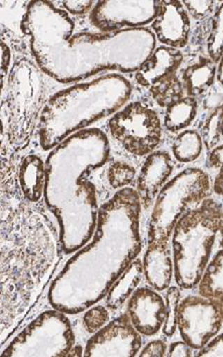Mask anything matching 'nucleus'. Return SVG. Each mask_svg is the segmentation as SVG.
Wrapping results in <instances>:
<instances>
[{
    "label": "nucleus",
    "instance_id": "f3484780",
    "mask_svg": "<svg viewBox=\"0 0 223 357\" xmlns=\"http://www.w3.org/2000/svg\"><path fill=\"white\" fill-rule=\"evenodd\" d=\"M184 56L171 47H159L136 70L135 79L140 86H151L164 77L176 74Z\"/></svg>",
    "mask_w": 223,
    "mask_h": 357
},
{
    "label": "nucleus",
    "instance_id": "dca6fc26",
    "mask_svg": "<svg viewBox=\"0 0 223 357\" xmlns=\"http://www.w3.org/2000/svg\"><path fill=\"white\" fill-rule=\"evenodd\" d=\"M173 170L172 158L166 152H155L147 157L136 183V192L145 210L153 203Z\"/></svg>",
    "mask_w": 223,
    "mask_h": 357
},
{
    "label": "nucleus",
    "instance_id": "6ab92c4d",
    "mask_svg": "<svg viewBox=\"0 0 223 357\" xmlns=\"http://www.w3.org/2000/svg\"><path fill=\"white\" fill-rule=\"evenodd\" d=\"M21 194L29 203H38L43 196L45 164L37 155H28L20 163L17 174Z\"/></svg>",
    "mask_w": 223,
    "mask_h": 357
},
{
    "label": "nucleus",
    "instance_id": "f257e3e1",
    "mask_svg": "<svg viewBox=\"0 0 223 357\" xmlns=\"http://www.w3.org/2000/svg\"><path fill=\"white\" fill-rule=\"evenodd\" d=\"M21 29L29 37L35 63L39 69L60 83L83 81L103 70L134 72L149 58L154 46L135 41L154 38L146 29H125L112 33L74 34L75 23L53 2H30Z\"/></svg>",
    "mask_w": 223,
    "mask_h": 357
},
{
    "label": "nucleus",
    "instance_id": "9d476101",
    "mask_svg": "<svg viewBox=\"0 0 223 357\" xmlns=\"http://www.w3.org/2000/svg\"><path fill=\"white\" fill-rule=\"evenodd\" d=\"M109 128L112 137L135 156L151 154L162 138L158 114L140 102L130 103L116 112L110 119Z\"/></svg>",
    "mask_w": 223,
    "mask_h": 357
},
{
    "label": "nucleus",
    "instance_id": "aec40b11",
    "mask_svg": "<svg viewBox=\"0 0 223 357\" xmlns=\"http://www.w3.org/2000/svg\"><path fill=\"white\" fill-rule=\"evenodd\" d=\"M143 277L142 260L135 258L123 273L118 277L107 294V306L117 310L129 299L134 291L139 286Z\"/></svg>",
    "mask_w": 223,
    "mask_h": 357
},
{
    "label": "nucleus",
    "instance_id": "c85d7f7f",
    "mask_svg": "<svg viewBox=\"0 0 223 357\" xmlns=\"http://www.w3.org/2000/svg\"><path fill=\"white\" fill-rule=\"evenodd\" d=\"M135 176V169L125 162H114L107 170V181L112 189H121L130 185Z\"/></svg>",
    "mask_w": 223,
    "mask_h": 357
},
{
    "label": "nucleus",
    "instance_id": "f8f14e48",
    "mask_svg": "<svg viewBox=\"0 0 223 357\" xmlns=\"http://www.w3.org/2000/svg\"><path fill=\"white\" fill-rule=\"evenodd\" d=\"M160 1H98L91 13V21L102 33L121 28L141 27L154 21Z\"/></svg>",
    "mask_w": 223,
    "mask_h": 357
},
{
    "label": "nucleus",
    "instance_id": "20e7f679",
    "mask_svg": "<svg viewBox=\"0 0 223 357\" xmlns=\"http://www.w3.org/2000/svg\"><path fill=\"white\" fill-rule=\"evenodd\" d=\"M109 151L105 133L86 129L59 143L47 159L45 199L57 218L66 253L76 251L93 236L98 218L96 190L86 176L107 163Z\"/></svg>",
    "mask_w": 223,
    "mask_h": 357
},
{
    "label": "nucleus",
    "instance_id": "6e6552de",
    "mask_svg": "<svg viewBox=\"0 0 223 357\" xmlns=\"http://www.w3.org/2000/svg\"><path fill=\"white\" fill-rule=\"evenodd\" d=\"M210 194V181L201 169H187L164 185L157 197L148 243H169L174 227L190 206L201 204Z\"/></svg>",
    "mask_w": 223,
    "mask_h": 357
},
{
    "label": "nucleus",
    "instance_id": "ea45409f",
    "mask_svg": "<svg viewBox=\"0 0 223 357\" xmlns=\"http://www.w3.org/2000/svg\"><path fill=\"white\" fill-rule=\"evenodd\" d=\"M6 126H4L3 121L0 119V152H1L2 147H3L4 142H6Z\"/></svg>",
    "mask_w": 223,
    "mask_h": 357
},
{
    "label": "nucleus",
    "instance_id": "412c9836",
    "mask_svg": "<svg viewBox=\"0 0 223 357\" xmlns=\"http://www.w3.org/2000/svg\"><path fill=\"white\" fill-rule=\"evenodd\" d=\"M215 75L217 67L210 59L201 58L196 64L189 66L183 72V82L187 95L192 98L208 91L215 84Z\"/></svg>",
    "mask_w": 223,
    "mask_h": 357
},
{
    "label": "nucleus",
    "instance_id": "a878e982",
    "mask_svg": "<svg viewBox=\"0 0 223 357\" xmlns=\"http://www.w3.org/2000/svg\"><path fill=\"white\" fill-rule=\"evenodd\" d=\"M201 140L208 150L220 145L222 139V107L213 109L201 128Z\"/></svg>",
    "mask_w": 223,
    "mask_h": 357
},
{
    "label": "nucleus",
    "instance_id": "c756f323",
    "mask_svg": "<svg viewBox=\"0 0 223 357\" xmlns=\"http://www.w3.org/2000/svg\"><path fill=\"white\" fill-rule=\"evenodd\" d=\"M109 321V312L107 307L103 306L93 307L84 314V328L89 333H95L107 325Z\"/></svg>",
    "mask_w": 223,
    "mask_h": 357
},
{
    "label": "nucleus",
    "instance_id": "4be33fe9",
    "mask_svg": "<svg viewBox=\"0 0 223 357\" xmlns=\"http://www.w3.org/2000/svg\"><path fill=\"white\" fill-rule=\"evenodd\" d=\"M222 249L208 262L199 282V293L206 299L222 300Z\"/></svg>",
    "mask_w": 223,
    "mask_h": 357
},
{
    "label": "nucleus",
    "instance_id": "473e14b6",
    "mask_svg": "<svg viewBox=\"0 0 223 357\" xmlns=\"http://www.w3.org/2000/svg\"><path fill=\"white\" fill-rule=\"evenodd\" d=\"M222 333L211 338L203 347H201L197 354V357H222Z\"/></svg>",
    "mask_w": 223,
    "mask_h": 357
},
{
    "label": "nucleus",
    "instance_id": "7ed1b4c3",
    "mask_svg": "<svg viewBox=\"0 0 223 357\" xmlns=\"http://www.w3.org/2000/svg\"><path fill=\"white\" fill-rule=\"evenodd\" d=\"M57 260L47 222L0 187V344L34 306Z\"/></svg>",
    "mask_w": 223,
    "mask_h": 357
},
{
    "label": "nucleus",
    "instance_id": "7c9ffc66",
    "mask_svg": "<svg viewBox=\"0 0 223 357\" xmlns=\"http://www.w3.org/2000/svg\"><path fill=\"white\" fill-rule=\"evenodd\" d=\"M11 62H13V52L10 46L6 41L0 39V96L8 81Z\"/></svg>",
    "mask_w": 223,
    "mask_h": 357
},
{
    "label": "nucleus",
    "instance_id": "c9c22d12",
    "mask_svg": "<svg viewBox=\"0 0 223 357\" xmlns=\"http://www.w3.org/2000/svg\"><path fill=\"white\" fill-rule=\"evenodd\" d=\"M210 91V89H208ZM222 86L218 89L215 88L210 91L206 100L203 102V107L206 109H215L217 107H222Z\"/></svg>",
    "mask_w": 223,
    "mask_h": 357
},
{
    "label": "nucleus",
    "instance_id": "0eeeda50",
    "mask_svg": "<svg viewBox=\"0 0 223 357\" xmlns=\"http://www.w3.org/2000/svg\"><path fill=\"white\" fill-rule=\"evenodd\" d=\"M36 63L20 59L11 68L7 81L6 136L15 151L25 149L44 107L45 81Z\"/></svg>",
    "mask_w": 223,
    "mask_h": 357
},
{
    "label": "nucleus",
    "instance_id": "a211bd4d",
    "mask_svg": "<svg viewBox=\"0 0 223 357\" xmlns=\"http://www.w3.org/2000/svg\"><path fill=\"white\" fill-rule=\"evenodd\" d=\"M142 265L143 274L152 288L164 291L170 287L174 265L169 243H149Z\"/></svg>",
    "mask_w": 223,
    "mask_h": 357
},
{
    "label": "nucleus",
    "instance_id": "423d86ee",
    "mask_svg": "<svg viewBox=\"0 0 223 357\" xmlns=\"http://www.w3.org/2000/svg\"><path fill=\"white\" fill-rule=\"evenodd\" d=\"M174 269L178 286L198 285L215 243L222 241V208L213 199L187 211L173 229Z\"/></svg>",
    "mask_w": 223,
    "mask_h": 357
},
{
    "label": "nucleus",
    "instance_id": "9b49d317",
    "mask_svg": "<svg viewBox=\"0 0 223 357\" xmlns=\"http://www.w3.org/2000/svg\"><path fill=\"white\" fill-rule=\"evenodd\" d=\"M222 300L189 296L178 304V326L183 340L201 349L222 330Z\"/></svg>",
    "mask_w": 223,
    "mask_h": 357
},
{
    "label": "nucleus",
    "instance_id": "4468645a",
    "mask_svg": "<svg viewBox=\"0 0 223 357\" xmlns=\"http://www.w3.org/2000/svg\"><path fill=\"white\" fill-rule=\"evenodd\" d=\"M128 316L140 335L152 337L161 330L166 319L163 298L156 291L139 288L129 297Z\"/></svg>",
    "mask_w": 223,
    "mask_h": 357
},
{
    "label": "nucleus",
    "instance_id": "b1692460",
    "mask_svg": "<svg viewBox=\"0 0 223 357\" xmlns=\"http://www.w3.org/2000/svg\"><path fill=\"white\" fill-rule=\"evenodd\" d=\"M150 93L160 107H168L184 98V86L177 75L173 74L150 86Z\"/></svg>",
    "mask_w": 223,
    "mask_h": 357
},
{
    "label": "nucleus",
    "instance_id": "bb28decb",
    "mask_svg": "<svg viewBox=\"0 0 223 357\" xmlns=\"http://www.w3.org/2000/svg\"><path fill=\"white\" fill-rule=\"evenodd\" d=\"M180 302V291L178 287L172 286L167 291L165 298L166 319L162 326L164 335L172 337L177 331L178 310Z\"/></svg>",
    "mask_w": 223,
    "mask_h": 357
},
{
    "label": "nucleus",
    "instance_id": "e433bc0d",
    "mask_svg": "<svg viewBox=\"0 0 223 357\" xmlns=\"http://www.w3.org/2000/svg\"><path fill=\"white\" fill-rule=\"evenodd\" d=\"M192 347L185 344L184 340L183 342H173L169 347L168 356L169 357H190L192 356Z\"/></svg>",
    "mask_w": 223,
    "mask_h": 357
},
{
    "label": "nucleus",
    "instance_id": "a19ab883",
    "mask_svg": "<svg viewBox=\"0 0 223 357\" xmlns=\"http://www.w3.org/2000/svg\"><path fill=\"white\" fill-rule=\"evenodd\" d=\"M220 60V62H218V72L217 74L215 75V77H217L218 79V83L222 84V61Z\"/></svg>",
    "mask_w": 223,
    "mask_h": 357
},
{
    "label": "nucleus",
    "instance_id": "cd10ccee",
    "mask_svg": "<svg viewBox=\"0 0 223 357\" xmlns=\"http://www.w3.org/2000/svg\"><path fill=\"white\" fill-rule=\"evenodd\" d=\"M208 51L210 60L218 63L222 59V6L218 7L211 20V29L208 38Z\"/></svg>",
    "mask_w": 223,
    "mask_h": 357
},
{
    "label": "nucleus",
    "instance_id": "f03ea898",
    "mask_svg": "<svg viewBox=\"0 0 223 357\" xmlns=\"http://www.w3.org/2000/svg\"><path fill=\"white\" fill-rule=\"evenodd\" d=\"M139 197L125 188L102 204L93 243L66 263L49 294L52 306L76 314L102 299L142 249Z\"/></svg>",
    "mask_w": 223,
    "mask_h": 357
},
{
    "label": "nucleus",
    "instance_id": "f704fd0d",
    "mask_svg": "<svg viewBox=\"0 0 223 357\" xmlns=\"http://www.w3.org/2000/svg\"><path fill=\"white\" fill-rule=\"evenodd\" d=\"M93 3H95L93 1H63V7L67 13L72 15H83L91 10Z\"/></svg>",
    "mask_w": 223,
    "mask_h": 357
},
{
    "label": "nucleus",
    "instance_id": "39448f33",
    "mask_svg": "<svg viewBox=\"0 0 223 357\" xmlns=\"http://www.w3.org/2000/svg\"><path fill=\"white\" fill-rule=\"evenodd\" d=\"M130 95V83L119 75H107L59 91L40 114V144L44 150L57 146L70 134L121 109Z\"/></svg>",
    "mask_w": 223,
    "mask_h": 357
},
{
    "label": "nucleus",
    "instance_id": "58836bf2",
    "mask_svg": "<svg viewBox=\"0 0 223 357\" xmlns=\"http://www.w3.org/2000/svg\"><path fill=\"white\" fill-rule=\"evenodd\" d=\"M213 190H215V194L218 196L222 195V169H220V173L217 176L215 180V184H213Z\"/></svg>",
    "mask_w": 223,
    "mask_h": 357
},
{
    "label": "nucleus",
    "instance_id": "1a4fd4ad",
    "mask_svg": "<svg viewBox=\"0 0 223 357\" xmlns=\"http://www.w3.org/2000/svg\"><path fill=\"white\" fill-rule=\"evenodd\" d=\"M74 342L72 326L65 314L47 311L26 326L2 356H67Z\"/></svg>",
    "mask_w": 223,
    "mask_h": 357
},
{
    "label": "nucleus",
    "instance_id": "2f4dec72",
    "mask_svg": "<svg viewBox=\"0 0 223 357\" xmlns=\"http://www.w3.org/2000/svg\"><path fill=\"white\" fill-rule=\"evenodd\" d=\"M194 20H203L213 13L215 1H182Z\"/></svg>",
    "mask_w": 223,
    "mask_h": 357
},
{
    "label": "nucleus",
    "instance_id": "5701e85b",
    "mask_svg": "<svg viewBox=\"0 0 223 357\" xmlns=\"http://www.w3.org/2000/svg\"><path fill=\"white\" fill-rule=\"evenodd\" d=\"M198 112V102L192 96L180 98L167 107L165 126L171 132H177L191 126Z\"/></svg>",
    "mask_w": 223,
    "mask_h": 357
},
{
    "label": "nucleus",
    "instance_id": "ddd939ff",
    "mask_svg": "<svg viewBox=\"0 0 223 357\" xmlns=\"http://www.w3.org/2000/svg\"><path fill=\"white\" fill-rule=\"evenodd\" d=\"M142 338L134 328L128 314L110 321L86 344V356H135L140 351Z\"/></svg>",
    "mask_w": 223,
    "mask_h": 357
},
{
    "label": "nucleus",
    "instance_id": "72a5a7b5",
    "mask_svg": "<svg viewBox=\"0 0 223 357\" xmlns=\"http://www.w3.org/2000/svg\"><path fill=\"white\" fill-rule=\"evenodd\" d=\"M167 345L163 340H155L148 342L146 347L141 351L140 357L166 356Z\"/></svg>",
    "mask_w": 223,
    "mask_h": 357
},
{
    "label": "nucleus",
    "instance_id": "4c0bfd02",
    "mask_svg": "<svg viewBox=\"0 0 223 357\" xmlns=\"http://www.w3.org/2000/svg\"><path fill=\"white\" fill-rule=\"evenodd\" d=\"M222 145L213 148L208 159V168L222 169Z\"/></svg>",
    "mask_w": 223,
    "mask_h": 357
},
{
    "label": "nucleus",
    "instance_id": "393cba45",
    "mask_svg": "<svg viewBox=\"0 0 223 357\" xmlns=\"http://www.w3.org/2000/svg\"><path fill=\"white\" fill-rule=\"evenodd\" d=\"M203 140L196 130H185L174 142L173 154L180 163H191L201 156Z\"/></svg>",
    "mask_w": 223,
    "mask_h": 357
},
{
    "label": "nucleus",
    "instance_id": "2eb2a0df",
    "mask_svg": "<svg viewBox=\"0 0 223 357\" xmlns=\"http://www.w3.org/2000/svg\"><path fill=\"white\" fill-rule=\"evenodd\" d=\"M152 29L161 43L175 49L185 47L189 41L191 20L182 1H160Z\"/></svg>",
    "mask_w": 223,
    "mask_h": 357
}]
</instances>
